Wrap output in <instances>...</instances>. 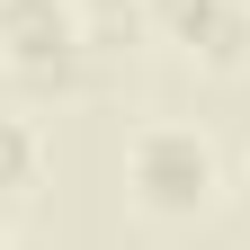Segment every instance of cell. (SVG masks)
<instances>
[{
  "instance_id": "6da1fadb",
  "label": "cell",
  "mask_w": 250,
  "mask_h": 250,
  "mask_svg": "<svg viewBox=\"0 0 250 250\" xmlns=\"http://www.w3.org/2000/svg\"><path fill=\"white\" fill-rule=\"evenodd\" d=\"M125 188H134L143 214L188 224V214H206L214 188H224V152H214L197 125H143V134L125 143Z\"/></svg>"
},
{
  "instance_id": "7a4b0ae2",
  "label": "cell",
  "mask_w": 250,
  "mask_h": 250,
  "mask_svg": "<svg viewBox=\"0 0 250 250\" xmlns=\"http://www.w3.org/2000/svg\"><path fill=\"white\" fill-rule=\"evenodd\" d=\"M81 0H0V54H9L18 81H81Z\"/></svg>"
},
{
  "instance_id": "3957f363",
  "label": "cell",
  "mask_w": 250,
  "mask_h": 250,
  "mask_svg": "<svg viewBox=\"0 0 250 250\" xmlns=\"http://www.w3.org/2000/svg\"><path fill=\"white\" fill-rule=\"evenodd\" d=\"M152 36H170L206 72H241L250 62V0H143Z\"/></svg>"
},
{
  "instance_id": "277c9868",
  "label": "cell",
  "mask_w": 250,
  "mask_h": 250,
  "mask_svg": "<svg viewBox=\"0 0 250 250\" xmlns=\"http://www.w3.org/2000/svg\"><path fill=\"white\" fill-rule=\"evenodd\" d=\"M45 179V143L27 116H0V197H27V188Z\"/></svg>"
},
{
  "instance_id": "5b68a950",
  "label": "cell",
  "mask_w": 250,
  "mask_h": 250,
  "mask_svg": "<svg viewBox=\"0 0 250 250\" xmlns=\"http://www.w3.org/2000/svg\"><path fill=\"white\" fill-rule=\"evenodd\" d=\"M241 214H250V161H241Z\"/></svg>"
}]
</instances>
